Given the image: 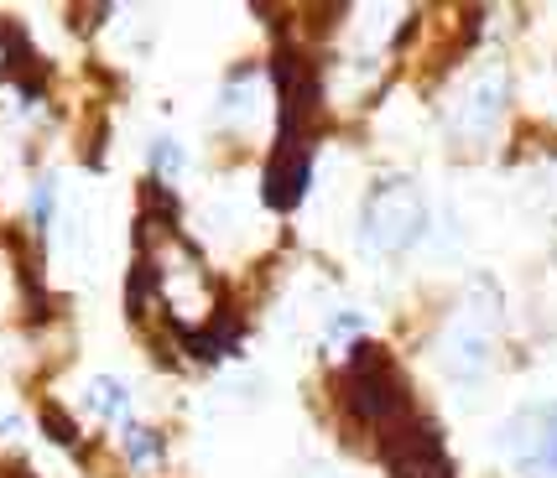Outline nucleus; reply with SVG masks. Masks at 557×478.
Segmentation results:
<instances>
[{"mask_svg": "<svg viewBox=\"0 0 557 478\" xmlns=\"http://www.w3.org/2000/svg\"><path fill=\"white\" fill-rule=\"evenodd\" d=\"M339 401L355 422H364V427H375V431L401 427L412 416L407 380H401V369L391 364V354L381 343H355L349 364L339 369Z\"/></svg>", "mask_w": 557, "mask_h": 478, "instance_id": "f257e3e1", "label": "nucleus"}, {"mask_svg": "<svg viewBox=\"0 0 557 478\" xmlns=\"http://www.w3.org/2000/svg\"><path fill=\"white\" fill-rule=\"evenodd\" d=\"M422 235V198L412 183H381L364 198L360 250L364 255H401Z\"/></svg>", "mask_w": 557, "mask_h": 478, "instance_id": "f03ea898", "label": "nucleus"}, {"mask_svg": "<svg viewBox=\"0 0 557 478\" xmlns=\"http://www.w3.org/2000/svg\"><path fill=\"white\" fill-rule=\"evenodd\" d=\"M381 457H386L391 478H454V463L443 453L437 427L433 422H417V416L381 431Z\"/></svg>", "mask_w": 557, "mask_h": 478, "instance_id": "7ed1b4c3", "label": "nucleus"}, {"mask_svg": "<svg viewBox=\"0 0 557 478\" xmlns=\"http://www.w3.org/2000/svg\"><path fill=\"white\" fill-rule=\"evenodd\" d=\"M490 343H495V307H459L454 323H448V334H443V364H448V375H459V380L485 375Z\"/></svg>", "mask_w": 557, "mask_h": 478, "instance_id": "20e7f679", "label": "nucleus"}, {"mask_svg": "<svg viewBox=\"0 0 557 478\" xmlns=\"http://www.w3.org/2000/svg\"><path fill=\"white\" fill-rule=\"evenodd\" d=\"M506 453L527 478H557V406L521 411L506 427Z\"/></svg>", "mask_w": 557, "mask_h": 478, "instance_id": "39448f33", "label": "nucleus"}, {"mask_svg": "<svg viewBox=\"0 0 557 478\" xmlns=\"http://www.w3.org/2000/svg\"><path fill=\"white\" fill-rule=\"evenodd\" d=\"M506 73L490 68L474 78V89H469V99L459 104V130L463 136H490L495 125H500V115H506Z\"/></svg>", "mask_w": 557, "mask_h": 478, "instance_id": "423d86ee", "label": "nucleus"}, {"mask_svg": "<svg viewBox=\"0 0 557 478\" xmlns=\"http://www.w3.org/2000/svg\"><path fill=\"white\" fill-rule=\"evenodd\" d=\"M245 110H256V78H250V68L235 73L224 84V99H219V115H245Z\"/></svg>", "mask_w": 557, "mask_h": 478, "instance_id": "0eeeda50", "label": "nucleus"}, {"mask_svg": "<svg viewBox=\"0 0 557 478\" xmlns=\"http://www.w3.org/2000/svg\"><path fill=\"white\" fill-rule=\"evenodd\" d=\"M89 406L104 411V416H121V411L131 406V390H125L121 380H110V375H104V380L89 385Z\"/></svg>", "mask_w": 557, "mask_h": 478, "instance_id": "6e6552de", "label": "nucleus"}, {"mask_svg": "<svg viewBox=\"0 0 557 478\" xmlns=\"http://www.w3.org/2000/svg\"><path fill=\"white\" fill-rule=\"evenodd\" d=\"M151 162H157V172H162V177H177V172H183V146L172 141V136H162V141L151 146Z\"/></svg>", "mask_w": 557, "mask_h": 478, "instance_id": "1a4fd4ad", "label": "nucleus"}, {"mask_svg": "<svg viewBox=\"0 0 557 478\" xmlns=\"http://www.w3.org/2000/svg\"><path fill=\"white\" fill-rule=\"evenodd\" d=\"M42 427H48L52 442H73V422H69V416H63L58 406H52V401L42 406Z\"/></svg>", "mask_w": 557, "mask_h": 478, "instance_id": "9d476101", "label": "nucleus"}, {"mask_svg": "<svg viewBox=\"0 0 557 478\" xmlns=\"http://www.w3.org/2000/svg\"><path fill=\"white\" fill-rule=\"evenodd\" d=\"M125 442H131V457L146 463V457L157 453V437H146V427H125Z\"/></svg>", "mask_w": 557, "mask_h": 478, "instance_id": "9b49d317", "label": "nucleus"}, {"mask_svg": "<svg viewBox=\"0 0 557 478\" xmlns=\"http://www.w3.org/2000/svg\"><path fill=\"white\" fill-rule=\"evenodd\" d=\"M48 218H52V183L42 177V188H37V224L48 229Z\"/></svg>", "mask_w": 557, "mask_h": 478, "instance_id": "f8f14e48", "label": "nucleus"}]
</instances>
